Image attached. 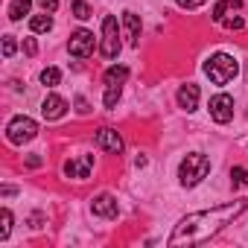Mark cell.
Masks as SVG:
<instances>
[{
    "label": "cell",
    "instance_id": "1",
    "mask_svg": "<svg viewBox=\"0 0 248 248\" xmlns=\"http://www.w3.org/2000/svg\"><path fill=\"white\" fill-rule=\"evenodd\" d=\"M248 210V199H233V202H225V204H216L210 210H196V213H187L175 231L170 233L167 245L175 248V245H202L207 242L210 236H216L225 225H231L239 213Z\"/></svg>",
    "mask_w": 248,
    "mask_h": 248
},
{
    "label": "cell",
    "instance_id": "2",
    "mask_svg": "<svg viewBox=\"0 0 248 248\" xmlns=\"http://www.w3.org/2000/svg\"><path fill=\"white\" fill-rule=\"evenodd\" d=\"M202 70L210 76V82H213V85H228V82H233V79H236L239 64H236V59H233V56H228V53H216V56H210V59L204 62V67H202Z\"/></svg>",
    "mask_w": 248,
    "mask_h": 248
},
{
    "label": "cell",
    "instance_id": "3",
    "mask_svg": "<svg viewBox=\"0 0 248 248\" xmlns=\"http://www.w3.org/2000/svg\"><path fill=\"white\" fill-rule=\"evenodd\" d=\"M207 172H210V158L202 155V152H193V155H187V158L181 161V167H178V181H181L184 187H196V184H202V181L207 178Z\"/></svg>",
    "mask_w": 248,
    "mask_h": 248
},
{
    "label": "cell",
    "instance_id": "4",
    "mask_svg": "<svg viewBox=\"0 0 248 248\" xmlns=\"http://www.w3.org/2000/svg\"><path fill=\"white\" fill-rule=\"evenodd\" d=\"M129 79V67H123V64H111L105 73H102V82H105V96H102V102H105V108H114L117 105V99H120V93H123V82Z\"/></svg>",
    "mask_w": 248,
    "mask_h": 248
},
{
    "label": "cell",
    "instance_id": "5",
    "mask_svg": "<svg viewBox=\"0 0 248 248\" xmlns=\"http://www.w3.org/2000/svg\"><path fill=\"white\" fill-rule=\"evenodd\" d=\"M35 135H38V123H35L32 117H24V114L12 117V120H9V126H6V140H9L12 146L30 143Z\"/></svg>",
    "mask_w": 248,
    "mask_h": 248
},
{
    "label": "cell",
    "instance_id": "6",
    "mask_svg": "<svg viewBox=\"0 0 248 248\" xmlns=\"http://www.w3.org/2000/svg\"><path fill=\"white\" fill-rule=\"evenodd\" d=\"M99 50L105 59H117V53H120V30H117L114 15H105V21H102V47Z\"/></svg>",
    "mask_w": 248,
    "mask_h": 248
},
{
    "label": "cell",
    "instance_id": "7",
    "mask_svg": "<svg viewBox=\"0 0 248 248\" xmlns=\"http://www.w3.org/2000/svg\"><path fill=\"white\" fill-rule=\"evenodd\" d=\"M93 47H96V38H93V32H88V30H76V32L70 35V41H67V50H70V56H76V59L93 56Z\"/></svg>",
    "mask_w": 248,
    "mask_h": 248
},
{
    "label": "cell",
    "instance_id": "8",
    "mask_svg": "<svg viewBox=\"0 0 248 248\" xmlns=\"http://www.w3.org/2000/svg\"><path fill=\"white\" fill-rule=\"evenodd\" d=\"M210 117L219 123V126L231 123V120H233V96H228V93H216V96L210 99Z\"/></svg>",
    "mask_w": 248,
    "mask_h": 248
},
{
    "label": "cell",
    "instance_id": "9",
    "mask_svg": "<svg viewBox=\"0 0 248 248\" xmlns=\"http://www.w3.org/2000/svg\"><path fill=\"white\" fill-rule=\"evenodd\" d=\"M91 213H93V216H99V219H117L120 204H117V199H114V196L99 193V196L91 202Z\"/></svg>",
    "mask_w": 248,
    "mask_h": 248
},
{
    "label": "cell",
    "instance_id": "10",
    "mask_svg": "<svg viewBox=\"0 0 248 248\" xmlns=\"http://www.w3.org/2000/svg\"><path fill=\"white\" fill-rule=\"evenodd\" d=\"M91 167H93V155L70 158V161H64V175L67 178H76V181H85L91 175Z\"/></svg>",
    "mask_w": 248,
    "mask_h": 248
},
{
    "label": "cell",
    "instance_id": "11",
    "mask_svg": "<svg viewBox=\"0 0 248 248\" xmlns=\"http://www.w3.org/2000/svg\"><path fill=\"white\" fill-rule=\"evenodd\" d=\"M41 114L44 120H62L67 114V99H62L59 93H47L41 102Z\"/></svg>",
    "mask_w": 248,
    "mask_h": 248
},
{
    "label": "cell",
    "instance_id": "12",
    "mask_svg": "<svg viewBox=\"0 0 248 248\" xmlns=\"http://www.w3.org/2000/svg\"><path fill=\"white\" fill-rule=\"evenodd\" d=\"M96 146H99L102 152H108V155H120V152H123V138H120V132H114V129H99V132H96Z\"/></svg>",
    "mask_w": 248,
    "mask_h": 248
},
{
    "label": "cell",
    "instance_id": "13",
    "mask_svg": "<svg viewBox=\"0 0 248 248\" xmlns=\"http://www.w3.org/2000/svg\"><path fill=\"white\" fill-rule=\"evenodd\" d=\"M242 12V3H239V0H219V3L213 6V21L216 24H225L228 18H233V15H239Z\"/></svg>",
    "mask_w": 248,
    "mask_h": 248
},
{
    "label": "cell",
    "instance_id": "14",
    "mask_svg": "<svg viewBox=\"0 0 248 248\" xmlns=\"http://www.w3.org/2000/svg\"><path fill=\"white\" fill-rule=\"evenodd\" d=\"M178 108H184V111H196L199 108V85L187 82V85L178 88Z\"/></svg>",
    "mask_w": 248,
    "mask_h": 248
},
{
    "label": "cell",
    "instance_id": "15",
    "mask_svg": "<svg viewBox=\"0 0 248 248\" xmlns=\"http://www.w3.org/2000/svg\"><path fill=\"white\" fill-rule=\"evenodd\" d=\"M123 24H126V38L132 47L140 44V18L135 12H123Z\"/></svg>",
    "mask_w": 248,
    "mask_h": 248
},
{
    "label": "cell",
    "instance_id": "16",
    "mask_svg": "<svg viewBox=\"0 0 248 248\" xmlns=\"http://www.w3.org/2000/svg\"><path fill=\"white\" fill-rule=\"evenodd\" d=\"M30 30H32V32H50V30H53V15H50V12L32 15V18H30Z\"/></svg>",
    "mask_w": 248,
    "mask_h": 248
},
{
    "label": "cell",
    "instance_id": "17",
    "mask_svg": "<svg viewBox=\"0 0 248 248\" xmlns=\"http://www.w3.org/2000/svg\"><path fill=\"white\" fill-rule=\"evenodd\" d=\"M32 0H12L9 3V21H21L24 15H30Z\"/></svg>",
    "mask_w": 248,
    "mask_h": 248
},
{
    "label": "cell",
    "instance_id": "18",
    "mask_svg": "<svg viewBox=\"0 0 248 248\" xmlns=\"http://www.w3.org/2000/svg\"><path fill=\"white\" fill-rule=\"evenodd\" d=\"M59 82H62V70L59 67H44L41 70V85L44 88H56Z\"/></svg>",
    "mask_w": 248,
    "mask_h": 248
},
{
    "label": "cell",
    "instance_id": "19",
    "mask_svg": "<svg viewBox=\"0 0 248 248\" xmlns=\"http://www.w3.org/2000/svg\"><path fill=\"white\" fill-rule=\"evenodd\" d=\"M0 222H3V225H0V239H9V231H12V213L3 207V213H0Z\"/></svg>",
    "mask_w": 248,
    "mask_h": 248
},
{
    "label": "cell",
    "instance_id": "20",
    "mask_svg": "<svg viewBox=\"0 0 248 248\" xmlns=\"http://www.w3.org/2000/svg\"><path fill=\"white\" fill-rule=\"evenodd\" d=\"M73 15H76L79 21H88V18H91V6L85 3V0H73Z\"/></svg>",
    "mask_w": 248,
    "mask_h": 248
},
{
    "label": "cell",
    "instance_id": "21",
    "mask_svg": "<svg viewBox=\"0 0 248 248\" xmlns=\"http://www.w3.org/2000/svg\"><path fill=\"white\" fill-rule=\"evenodd\" d=\"M231 181L233 184H248V170L245 167H233L231 170Z\"/></svg>",
    "mask_w": 248,
    "mask_h": 248
},
{
    "label": "cell",
    "instance_id": "22",
    "mask_svg": "<svg viewBox=\"0 0 248 248\" xmlns=\"http://www.w3.org/2000/svg\"><path fill=\"white\" fill-rule=\"evenodd\" d=\"M15 50H18L15 38H12V35H6V38H3V56H6V59H12V56H15Z\"/></svg>",
    "mask_w": 248,
    "mask_h": 248
},
{
    "label": "cell",
    "instance_id": "23",
    "mask_svg": "<svg viewBox=\"0 0 248 248\" xmlns=\"http://www.w3.org/2000/svg\"><path fill=\"white\" fill-rule=\"evenodd\" d=\"M222 27H228V30H242V27H245V21H242L239 15H233V18H228Z\"/></svg>",
    "mask_w": 248,
    "mask_h": 248
},
{
    "label": "cell",
    "instance_id": "24",
    "mask_svg": "<svg viewBox=\"0 0 248 248\" xmlns=\"http://www.w3.org/2000/svg\"><path fill=\"white\" fill-rule=\"evenodd\" d=\"M38 6H41L44 12H50V15H53V12L59 9V0H38Z\"/></svg>",
    "mask_w": 248,
    "mask_h": 248
},
{
    "label": "cell",
    "instance_id": "25",
    "mask_svg": "<svg viewBox=\"0 0 248 248\" xmlns=\"http://www.w3.org/2000/svg\"><path fill=\"white\" fill-rule=\"evenodd\" d=\"M175 3H178L181 9H199V6L204 3V0H175Z\"/></svg>",
    "mask_w": 248,
    "mask_h": 248
},
{
    "label": "cell",
    "instance_id": "26",
    "mask_svg": "<svg viewBox=\"0 0 248 248\" xmlns=\"http://www.w3.org/2000/svg\"><path fill=\"white\" fill-rule=\"evenodd\" d=\"M24 50H27V56H35V53H38V44H35V38H24Z\"/></svg>",
    "mask_w": 248,
    "mask_h": 248
},
{
    "label": "cell",
    "instance_id": "27",
    "mask_svg": "<svg viewBox=\"0 0 248 248\" xmlns=\"http://www.w3.org/2000/svg\"><path fill=\"white\" fill-rule=\"evenodd\" d=\"M76 108H79V114H88V111H91V108H88V99H82V96L76 99Z\"/></svg>",
    "mask_w": 248,
    "mask_h": 248
}]
</instances>
